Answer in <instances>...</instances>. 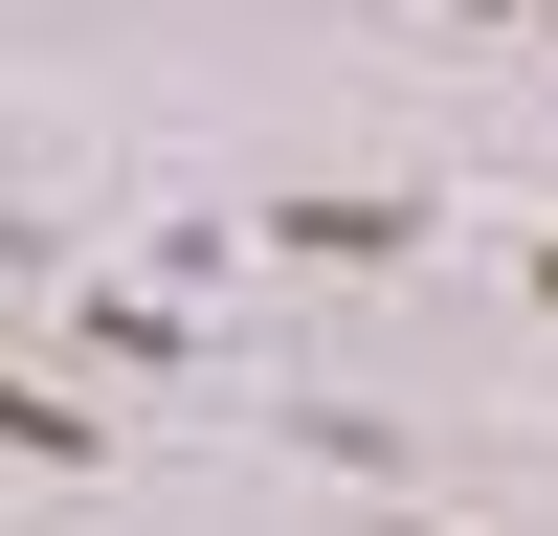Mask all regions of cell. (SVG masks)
<instances>
[{
  "instance_id": "cell-1",
  "label": "cell",
  "mask_w": 558,
  "mask_h": 536,
  "mask_svg": "<svg viewBox=\"0 0 558 536\" xmlns=\"http://www.w3.org/2000/svg\"><path fill=\"white\" fill-rule=\"evenodd\" d=\"M0 447H45V470H68L89 425H68V402H45V380H0Z\"/></svg>"
}]
</instances>
